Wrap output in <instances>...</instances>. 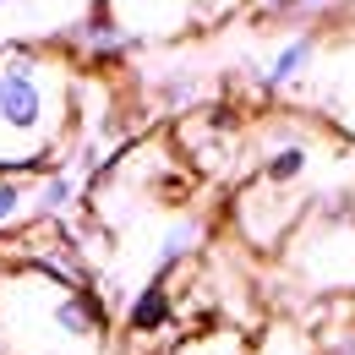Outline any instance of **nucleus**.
Returning a JSON list of instances; mask_svg holds the SVG:
<instances>
[{
  "label": "nucleus",
  "mask_w": 355,
  "mask_h": 355,
  "mask_svg": "<svg viewBox=\"0 0 355 355\" xmlns=\"http://www.w3.org/2000/svg\"><path fill=\"white\" fill-rule=\"evenodd\" d=\"M164 355H252V334L235 328V322H214V328H197V334L175 339Z\"/></svg>",
  "instance_id": "9b49d317"
},
{
  "label": "nucleus",
  "mask_w": 355,
  "mask_h": 355,
  "mask_svg": "<svg viewBox=\"0 0 355 355\" xmlns=\"http://www.w3.org/2000/svg\"><path fill=\"white\" fill-rule=\"evenodd\" d=\"M39 186H44V170H0V230L17 235V230L44 219Z\"/></svg>",
  "instance_id": "9d476101"
},
{
  "label": "nucleus",
  "mask_w": 355,
  "mask_h": 355,
  "mask_svg": "<svg viewBox=\"0 0 355 355\" xmlns=\"http://www.w3.org/2000/svg\"><path fill=\"white\" fill-rule=\"evenodd\" d=\"M306 208H311V191H279V186H263V180H252V175H246V186L230 202L241 241L257 246V252L284 246L295 235V224L306 219Z\"/></svg>",
  "instance_id": "20e7f679"
},
{
  "label": "nucleus",
  "mask_w": 355,
  "mask_h": 355,
  "mask_svg": "<svg viewBox=\"0 0 355 355\" xmlns=\"http://www.w3.org/2000/svg\"><path fill=\"white\" fill-rule=\"evenodd\" d=\"M77 126V71L39 44H0V170H55Z\"/></svg>",
  "instance_id": "f03ea898"
},
{
  "label": "nucleus",
  "mask_w": 355,
  "mask_h": 355,
  "mask_svg": "<svg viewBox=\"0 0 355 355\" xmlns=\"http://www.w3.org/2000/svg\"><path fill=\"white\" fill-rule=\"evenodd\" d=\"M0 6H6V0H0Z\"/></svg>",
  "instance_id": "ddd939ff"
},
{
  "label": "nucleus",
  "mask_w": 355,
  "mask_h": 355,
  "mask_svg": "<svg viewBox=\"0 0 355 355\" xmlns=\"http://www.w3.org/2000/svg\"><path fill=\"white\" fill-rule=\"evenodd\" d=\"M252 355H322V339L301 322H268L263 339H252Z\"/></svg>",
  "instance_id": "f8f14e48"
},
{
  "label": "nucleus",
  "mask_w": 355,
  "mask_h": 355,
  "mask_svg": "<svg viewBox=\"0 0 355 355\" xmlns=\"http://www.w3.org/2000/svg\"><path fill=\"white\" fill-rule=\"evenodd\" d=\"M66 49H71L83 66H115V60H121V55H132L137 44L115 28V22H110V17H98V11H93V17H83V22L66 33Z\"/></svg>",
  "instance_id": "1a4fd4ad"
},
{
  "label": "nucleus",
  "mask_w": 355,
  "mask_h": 355,
  "mask_svg": "<svg viewBox=\"0 0 355 355\" xmlns=\"http://www.w3.org/2000/svg\"><path fill=\"white\" fill-rule=\"evenodd\" d=\"M317 49H322V28H301V33H290V39H284V44L257 66V93H268V98H279V93H284V98H290V93L306 83Z\"/></svg>",
  "instance_id": "0eeeda50"
},
{
  "label": "nucleus",
  "mask_w": 355,
  "mask_h": 355,
  "mask_svg": "<svg viewBox=\"0 0 355 355\" xmlns=\"http://www.w3.org/2000/svg\"><path fill=\"white\" fill-rule=\"evenodd\" d=\"M311 88H322V115L339 137H355V33L322 39L317 60H311L306 83L295 88V98H306Z\"/></svg>",
  "instance_id": "39448f33"
},
{
  "label": "nucleus",
  "mask_w": 355,
  "mask_h": 355,
  "mask_svg": "<svg viewBox=\"0 0 355 355\" xmlns=\"http://www.w3.org/2000/svg\"><path fill=\"white\" fill-rule=\"evenodd\" d=\"M110 306L88 279L0 263V355H104Z\"/></svg>",
  "instance_id": "f257e3e1"
},
{
  "label": "nucleus",
  "mask_w": 355,
  "mask_h": 355,
  "mask_svg": "<svg viewBox=\"0 0 355 355\" xmlns=\"http://www.w3.org/2000/svg\"><path fill=\"white\" fill-rule=\"evenodd\" d=\"M284 263L311 290H355V219H306L284 241Z\"/></svg>",
  "instance_id": "7ed1b4c3"
},
{
  "label": "nucleus",
  "mask_w": 355,
  "mask_h": 355,
  "mask_svg": "<svg viewBox=\"0 0 355 355\" xmlns=\"http://www.w3.org/2000/svg\"><path fill=\"white\" fill-rule=\"evenodd\" d=\"M175 295H170V279H148L142 290L132 295V306H126V339L132 345H148V339H159L164 328H175Z\"/></svg>",
  "instance_id": "6e6552de"
},
{
  "label": "nucleus",
  "mask_w": 355,
  "mask_h": 355,
  "mask_svg": "<svg viewBox=\"0 0 355 355\" xmlns=\"http://www.w3.org/2000/svg\"><path fill=\"white\" fill-rule=\"evenodd\" d=\"M202 0H98V17H110L132 44H170L197 28Z\"/></svg>",
  "instance_id": "423d86ee"
}]
</instances>
